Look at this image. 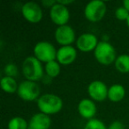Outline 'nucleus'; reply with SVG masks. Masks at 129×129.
Here are the masks:
<instances>
[{"mask_svg":"<svg viewBox=\"0 0 129 129\" xmlns=\"http://www.w3.org/2000/svg\"><path fill=\"white\" fill-rule=\"evenodd\" d=\"M107 129H125V125L122 122L118 121V120H115L110 124Z\"/></svg>","mask_w":129,"mask_h":129,"instance_id":"5701e85b","label":"nucleus"},{"mask_svg":"<svg viewBox=\"0 0 129 129\" xmlns=\"http://www.w3.org/2000/svg\"><path fill=\"white\" fill-rule=\"evenodd\" d=\"M8 129H28V122L21 117H13L7 124Z\"/></svg>","mask_w":129,"mask_h":129,"instance_id":"6ab92c4d","label":"nucleus"},{"mask_svg":"<svg viewBox=\"0 0 129 129\" xmlns=\"http://www.w3.org/2000/svg\"><path fill=\"white\" fill-rule=\"evenodd\" d=\"M106 12H107V6L104 1L93 0L88 2L85 6L84 16L88 21L95 23L104 19Z\"/></svg>","mask_w":129,"mask_h":129,"instance_id":"20e7f679","label":"nucleus"},{"mask_svg":"<svg viewBox=\"0 0 129 129\" xmlns=\"http://www.w3.org/2000/svg\"><path fill=\"white\" fill-rule=\"evenodd\" d=\"M79 114L86 119L94 118L96 113V105L95 102L90 98H83L79 102L77 106Z\"/></svg>","mask_w":129,"mask_h":129,"instance_id":"ddd939ff","label":"nucleus"},{"mask_svg":"<svg viewBox=\"0 0 129 129\" xmlns=\"http://www.w3.org/2000/svg\"><path fill=\"white\" fill-rule=\"evenodd\" d=\"M21 14L29 23H39L43 19V9L36 2H27L21 7Z\"/></svg>","mask_w":129,"mask_h":129,"instance_id":"0eeeda50","label":"nucleus"},{"mask_svg":"<svg viewBox=\"0 0 129 129\" xmlns=\"http://www.w3.org/2000/svg\"><path fill=\"white\" fill-rule=\"evenodd\" d=\"M125 22H126V25H127V27H128V28H129V17L127 18V20H126V21H125Z\"/></svg>","mask_w":129,"mask_h":129,"instance_id":"bb28decb","label":"nucleus"},{"mask_svg":"<svg viewBox=\"0 0 129 129\" xmlns=\"http://www.w3.org/2000/svg\"><path fill=\"white\" fill-rule=\"evenodd\" d=\"M50 18L51 21L58 27L67 25L70 20V12L67 6L59 4L57 1L50 9Z\"/></svg>","mask_w":129,"mask_h":129,"instance_id":"6e6552de","label":"nucleus"},{"mask_svg":"<svg viewBox=\"0 0 129 129\" xmlns=\"http://www.w3.org/2000/svg\"><path fill=\"white\" fill-rule=\"evenodd\" d=\"M4 74H6V76L14 78L18 74V67L16 64H13V63H9V64L5 66Z\"/></svg>","mask_w":129,"mask_h":129,"instance_id":"412c9836","label":"nucleus"},{"mask_svg":"<svg viewBox=\"0 0 129 129\" xmlns=\"http://www.w3.org/2000/svg\"><path fill=\"white\" fill-rule=\"evenodd\" d=\"M57 50L52 43L47 41L38 42L34 47V56L42 63H49L57 59Z\"/></svg>","mask_w":129,"mask_h":129,"instance_id":"39448f33","label":"nucleus"},{"mask_svg":"<svg viewBox=\"0 0 129 129\" xmlns=\"http://www.w3.org/2000/svg\"><path fill=\"white\" fill-rule=\"evenodd\" d=\"M54 37L57 43L61 46H69L76 42L75 32L74 28L69 25L57 27L54 33Z\"/></svg>","mask_w":129,"mask_h":129,"instance_id":"1a4fd4ad","label":"nucleus"},{"mask_svg":"<svg viewBox=\"0 0 129 129\" xmlns=\"http://www.w3.org/2000/svg\"><path fill=\"white\" fill-rule=\"evenodd\" d=\"M56 3H57V1H55V0H43V1H42L43 6H44V7H46V8H50V9L56 4Z\"/></svg>","mask_w":129,"mask_h":129,"instance_id":"b1692460","label":"nucleus"},{"mask_svg":"<svg viewBox=\"0 0 129 129\" xmlns=\"http://www.w3.org/2000/svg\"><path fill=\"white\" fill-rule=\"evenodd\" d=\"M115 16L118 20L126 21L127 18L129 17V12L124 6H120V7L117 8V10L115 11Z\"/></svg>","mask_w":129,"mask_h":129,"instance_id":"4be33fe9","label":"nucleus"},{"mask_svg":"<svg viewBox=\"0 0 129 129\" xmlns=\"http://www.w3.org/2000/svg\"><path fill=\"white\" fill-rule=\"evenodd\" d=\"M83 129H107V127L102 120L94 118L87 121Z\"/></svg>","mask_w":129,"mask_h":129,"instance_id":"aec40b11","label":"nucleus"},{"mask_svg":"<svg viewBox=\"0 0 129 129\" xmlns=\"http://www.w3.org/2000/svg\"><path fill=\"white\" fill-rule=\"evenodd\" d=\"M109 88L102 81H93L88 86V93L94 102H103L108 98Z\"/></svg>","mask_w":129,"mask_h":129,"instance_id":"9d476101","label":"nucleus"},{"mask_svg":"<svg viewBox=\"0 0 129 129\" xmlns=\"http://www.w3.org/2000/svg\"><path fill=\"white\" fill-rule=\"evenodd\" d=\"M0 86L3 91H5L7 94H13L18 91L19 84L17 83L16 80L13 77H8L4 76L0 81Z\"/></svg>","mask_w":129,"mask_h":129,"instance_id":"dca6fc26","label":"nucleus"},{"mask_svg":"<svg viewBox=\"0 0 129 129\" xmlns=\"http://www.w3.org/2000/svg\"><path fill=\"white\" fill-rule=\"evenodd\" d=\"M40 87L36 81H21L18 87V94L19 97L26 102H33L35 100H38L40 95Z\"/></svg>","mask_w":129,"mask_h":129,"instance_id":"423d86ee","label":"nucleus"},{"mask_svg":"<svg viewBox=\"0 0 129 129\" xmlns=\"http://www.w3.org/2000/svg\"><path fill=\"white\" fill-rule=\"evenodd\" d=\"M125 95V89L121 84H113L108 90V99L111 102L118 103L124 99Z\"/></svg>","mask_w":129,"mask_h":129,"instance_id":"2eb2a0df","label":"nucleus"},{"mask_svg":"<svg viewBox=\"0 0 129 129\" xmlns=\"http://www.w3.org/2000/svg\"><path fill=\"white\" fill-rule=\"evenodd\" d=\"M21 70L26 80L36 82L40 81L44 74V68L43 67L42 62L35 56H29L24 59Z\"/></svg>","mask_w":129,"mask_h":129,"instance_id":"f257e3e1","label":"nucleus"},{"mask_svg":"<svg viewBox=\"0 0 129 129\" xmlns=\"http://www.w3.org/2000/svg\"><path fill=\"white\" fill-rule=\"evenodd\" d=\"M123 6L129 12V0H124L123 1Z\"/></svg>","mask_w":129,"mask_h":129,"instance_id":"a878e982","label":"nucleus"},{"mask_svg":"<svg viewBox=\"0 0 129 129\" xmlns=\"http://www.w3.org/2000/svg\"><path fill=\"white\" fill-rule=\"evenodd\" d=\"M57 1L59 4L63 5V6H67V5H71L72 3H74L73 0H57Z\"/></svg>","mask_w":129,"mask_h":129,"instance_id":"393cba45","label":"nucleus"},{"mask_svg":"<svg viewBox=\"0 0 129 129\" xmlns=\"http://www.w3.org/2000/svg\"><path fill=\"white\" fill-rule=\"evenodd\" d=\"M50 117L42 112L34 114L28 121V129H50Z\"/></svg>","mask_w":129,"mask_h":129,"instance_id":"4468645a","label":"nucleus"},{"mask_svg":"<svg viewBox=\"0 0 129 129\" xmlns=\"http://www.w3.org/2000/svg\"><path fill=\"white\" fill-rule=\"evenodd\" d=\"M115 68L121 74H128L129 73V55L128 54H121L118 56L114 62Z\"/></svg>","mask_w":129,"mask_h":129,"instance_id":"f3484780","label":"nucleus"},{"mask_svg":"<svg viewBox=\"0 0 129 129\" xmlns=\"http://www.w3.org/2000/svg\"><path fill=\"white\" fill-rule=\"evenodd\" d=\"M77 57V50L72 45L69 46H61L57 50V59L56 60L62 66H69Z\"/></svg>","mask_w":129,"mask_h":129,"instance_id":"f8f14e48","label":"nucleus"},{"mask_svg":"<svg viewBox=\"0 0 129 129\" xmlns=\"http://www.w3.org/2000/svg\"><path fill=\"white\" fill-rule=\"evenodd\" d=\"M60 64L57 60L50 61L49 63H46L44 66V72L47 74V76L51 79L56 78L60 74Z\"/></svg>","mask_w":129,"mask_h":129,"instance_id":"a211bd4d","label":"nucleus"},{"mask_svg":"<svg viewBox=\"0 0 129 129\" xmlns=\"http://www.w3.org/2000/svg\"><path fill=\"white\" fill-rule=\"evenodd\" d=\"M37 106L40 112L50 116L62 110L63 100L55 94H43L38 98Z\"/></svg>","mask_w":129,"mask_h":129,"instance_id":"f03ea898","label":"nucleus"},{"mask_svg":"<svg viewBox=\"0 0 129 129\" xmlns=\"http://www.w3.org/2000/svg\"><path fill=\"white\" fill-rule=\"evenodd\" d=\"M76 47L81 52L94 51L98 44V39L92 33H83L76 40Z\"/></svg>","mask_w":129,"mask_h":129,"instance_id":"9b49d317","label":"nucleus"},{"mask_svg":"<svg viewBox=\"0 0 129 129\" xmlns=\"http://www.w3.org/2000/svg\"><path fill=\"white\" fill-rule=\"evenodd\" d=\"M96 61L103 66H110L113 64L117 58L116 50L114 47L108 41H100L94 50Z\"/></svg>","mask_w":129,"mask_h":129,"instance_id":"7ed1b4c3","label":"nucleus"}]
</instances>
